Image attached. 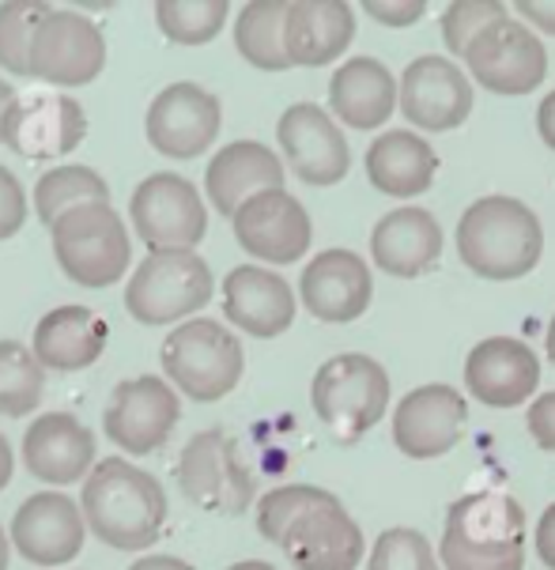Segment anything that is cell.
I'll list each match as a JSON object with an SVG mask.
<instances>
[{
  "label": "cell",
  "instance_id": "1",
  "mask_svg": "<svg viewBox=\"0 0 555 570\" xmlns=\"http://www.w3.org/2000/svg\"><path fill=\"white\" fill-rule=\"evenodd\" d=\"M84 521L114 552H144L167 525V491L152 472L125 458H106L84 480Z\"/></svg>",
  "mask_w": 555,
  "mask_h": 570
},
{
  "label": "cell",
  "instance_id": "2",
  "mask_svg": "<svg viewBox=\"0 0 555 570\" xmlns=\"http://www.w3.org/2000/svg\"><path fill=\"white\" fill-rule=\"evenodd\" d=\"M461 265L484 279H522L544 254V227L537 212L518 197H480L457 219Z\"/></svg>",
  "mask_w": 555,
  "mask_h": 570
},
{
  "label": "cell",
  "instance_id": "3",
  "mask_svg": "<svg viewBox=\"0 0 555 570\" xmlns=\"http://www.w3.org/2000/svg\"><path fill=\"white\" fill-rule=\"evenodd\" d=\"M438 559L446 570H522L525 510L503 491H473L446 510Z\"/></svg>",
  "mask_w": 555,
  "mask_h": 570
},
{
  "label": "cell",
  "instance_id": "4",
  "mask_svg": "<svg viewBox=\"0 0 555 570\" xmlns=\"http://www.w3.org/2000/svg\"><path fill=\"white\" fill-rule=\"evenodd\" d=\"M310 404L340 442L363 439L389 409L386 366L363 352L333 355L318 366L314 385H310Z\"/></svg>",
  "mask_w": 555,
  "mask_h": 570
},
{
  "label": "cell",
  "instance_id": "5",
  "mask_svg": "<svg viewBox=\"0 0 555 570\" xmlns=\"http://www.w3.org/2000/svg\"><path fill=\"white\" fill-rule=\"evenodd\" d=\"M159 360L167 379L185 397L201 404L227 397L242 382V366H246L238 336L220 322H208V317H193V322L174 328L163 341Z\"/></svg>",
  "mask_w": 555,
  "mask_h": 570
},
{
  "label": "cell",
  "instance_id": "6",
  "mask_svg": "<svg viewBox=\"0 0 555 570\" xmlns=\"http://www.w3.org/2000/svg\"><path fill=\"white\" fill-rule=\"evenodd\" d=\"M212 287V268L197 249H167L140 261L125 287V306L140 325H171L208 306Z\"/></svg>",
  "mask_w": 555,
  "mask_h": 570
},
{
  "label": "cell",
  "instance_id": "7",
  "mask_svg": "<svg viewBox=\"0 0 555 570\" xmlns=\"http://www.w3.org/2000/svg\"><path fill=\"white\" fill-rule=\"evenodd\" d=\"M57 265L84 287H110L129 268V230L114 205H80L50 227Z\"/></svg>",
  "mask_w": 555,
  "mask_h": 570
},
{
  "label": "cell",
  "instance_id": "8",
  "mask_svg": "<svg viewBox=\"0 0 555 570\" xmlns=\"http://www.w3.org/2000/svg\"><path fill=\"white\" fill-rule=\"evenodd\" d=\"M178 488L193 507L223 518L246 514L253 495H257V484H253L246 461L238 458V446L220 428L193 434L189 446L182 450Z\"/></svg>",
  "mask_w": 555,
  "mask_h": 570
},
{
  "label": "cell",
  "instance_id": "9",
  "mask_svg": "<svg viewBox=\"0 0 555 570\" xmlns=\"http://www.w3.org/2000/svg\"><path fill=\"white\" fill-rule=\"evenodd\" d=\"M129 216L136 235L152 254H167V249H193L208 230V212L197 186L182 174H152L133 189Z\"/></svg>",
  "mask_w": 555,
  "mask_h": 570
},
{
  "label": "cell",
  "instance_id": "10",
  "mask_svg": "<svg viewBox=\"0 0 555 570\" xmlns=\"http://www.w3.org/2000/svg\"><path fill=\"white\" fill-rule=\"evenodd\" d=\"M473 80L491 95H529L548 76V50L541 35L522 19H503L488 27L465 53Z\"/></svg>",
  "mask_w": 555,
  "mask_h": 570
},
{
  "label": "cell",
  "instance_id": "11",
  "mask_svg": "<svg viewBox=\"0 0 555 570\" xmlns=\"http://www.w3.org/2000/svg\"><path fill=\"white\" fill-rule=\"evenodd\" d=\"M182 415V404L174 390L155 374H140V379H125L114 385L110 404H106L103 428L110 442L133 458L159 450L171 439L174 423Z\"/></svg>",
  "mask_w": 555,
  "mask_h": 570
},
{
  "label": "cell",
  "instance_id": "12",
  "mask_svg": "<svg viewBox=\"0 0 555 570\" xmlns=\"http://www.w3.org/2000/svg\"><path fill=\"white\" fill-rule=\"evenodd\" d=\"M220 99L201 83H171L148 106V144L167 159H197L220 137Z\"/></svg>",
  "mask_w": 555,
  "mask_h": 570
},
{
  "label": "cell",
  "instance_id": "13",
  "mask_svg": "<svg viewBox=\"0 0 555 570\" xmlns=\"http://www.w3.org/2000/svg\"><path fill=\"white\" fill-rule=\"evenodd\" d=\"M103 65H106L103 31L84 12L53 8L42 19L31 50V69L38 80L57 87H80L91 83L103 72Z\"/></svg>",
  "mask_w": 555,
  "mask_h": 570
},
{
  "label": "cell",
  "instance_id": "14",
  "mask_svg": "<svg viewBox=\"0 0 555 570\" xmlns=\"http://www.w3.org/2000/svg\"><path fill=\"white\" fill-rule=\"evenodd\" d=\"M280 151L288 156V167L295 170L299 181L306 186H337L352 167V151L333 121L318 102H295L280 114L276 125Z\"/></svg>",
  "mask_w": 555,
  "mask_h": 570
},
{
  "label": "cell",
  "instance_id": "15",
  "mask_svg": "<svg viewBox=\"0 0 555 570\" xmlns=\"http://www.w3.org/2000/svg\"><path fill=\"white\" fill-rule=\"evenodd\" d=\"M465 420H469V404L454 385H420L397 404L393 446L412 461H435L461 442Z\"/></svg>",
  "mask_w": 555,
  "mask_h": 570
},
{
  "label": "cell",
  "instance_id": "16",
  "mask_svg": "<svg viewBox=\"0 0 555 570\" xmlns=\"http://www.w3.org/2000/svg\"><path fill=\"white\" fill-rule=\"evenodd\" d=\"M401 114L423 132H450L473 114V83L450 57H416L401 76Z\"/></svg>",
  "mask_w": 555,
  "mask_h": 570
},
{
  "label": "cell",
  "instance_id": "17",
  "mask_svg": "<svg viewBox=\"0 0 555 570\" xmlns=\"http://www.w3.org/2000/svg\"><path fill=\"white\" fill-rule=\"evenodd\" d=\"M235 238L246 254L269 261V265H291L310 249L314 224H310L306 208L291 197L288 189H265L250 197L231 219Z\"/></svg>",
  "mask_w": 555,
  "mask_h": 570
},
{
  "label": "cell",
  "instance_id": "18",
  "mask_svg": "<svg viewBox=\"0 0 555 570\" xmlns=\"http://www.w3.org/2000/svg\"><path fill=\"white\" fill-rule=\"evenodd\" d=\"M87 137L84 106L68 95H27L4 118L0 140L27 159H53L76 151Z\"/></svg>",
  "mask_w": 555,
  "mask_h": 570
},
{
  "label": "cell",
  "instance_id": "19",
  "mask_svg": "<svg viewBox=\"0 0 555 570\" xmlns=\"http://www.w3.org/2000/svg\"><path fill=\"white\" fill-rule=\"evenodd\" d=\"M299 295L318 322L344 325L367 314L374 298V276L356 249H321L299 276Z\"/></svg>",
  "mask_w": 555,
  "mask_h": 570
},
{
  "label": "cell",
  "instance_id": "20",
  "mask_svg": "<svg viewBox=\"0 0 555 570\" xmlns=\"http://www.w3.org/2000/svg\"><path fill=\"white\" fill-rule=\"evenodd\" d=\"M84 533L87 521L80 502L68 499L65 491H38L12 518V544L38 567L72 563L84 548Z\"/></svg>",
  "mask_w": 555,
  "mask_h": 570
},
{
  "label": "cell",
  "instance_id": "21",
  "mask_svg": "<svg viewBox=\"0 0 555 570\" xmlns=\"http://www.w3.org/2000/svg\"><path fill=\"white\" fill-rule=\"evenodd\" d=\"M465 385L488 409H518L541 385V360L518 336H488L465 360Z\"/></svg>",
  "mask_w": 555,
  "mask_h": 570
},
{
  "label": "cell",
  "instance_id": "22",
  "mask_svg": "<svg viewBox=\"0 0 555 570\" xmlns=\"http://www.w3.org/2000/svg\"><path fill=\"white\" fill-rule=\"evenodd\" d=\"M280 548L295 570H356L363 563L367 540L359 521L337 499L299 518L280 540Z\"/></svg>",
  "mask_w": 555,
  "mask_h": 570
},
{
  "label": "cell",
  "instance_id": "23",
  "mask_svg": "<svg viewBox=\"0 0 555 570\" xmlns=\"http://www.w3.org/2000/svg\"><path fill=\"white\" fill-rule=\"evenodd\" d=\"M23 465L50 488L80 484L95 465V434L68 412L42 415L23 434Z\"/></svg>",
  "mask_w": 555,
  "mask_h": 570
},
{
  "label": "cell",
  "instance_id": "24",
  "mask_svg": "<svg viewBox=\"0 0 555 570\" xmlns=\"http://www.w3.org/2000/svg\"><path fill=\"white\" fill-rule=\"evenodd\" d=\"M223 314L235 322L242 333L272 341L288 333L295 322V292L284 276L269 273L261 265H238L223 276Z\"/></svg>",
  "mask_w": 555,
  "mask_h": 570
},
{
  "label": "cell",
  "instance_id": "25",
  "mask_svg": "<svg viewBox=\"0 0 555 570\" xmlns=\"http://www.w3.org/2000/svg\"><path fill=\"white\" fill-rule=\"evenodd\" d=\"M370 257L386 276L416 279L442 257V227L427 208H393L370 230Z\"/></svg>",
  "mask_w": 555,
  "mask_h": 570
},
{
  "label": "cell",
  "instance_id": "26",
  "mask_svg": "<svg viewBox=\"0 0 555 570\" xmlns=\"http://www.w3.org/2000/svg\"><path fill=\"white\" fill-rule=\"evenodd\" d=\"M204 189L220 216H238L250 197L265 189H284V163L257 140H235L212 156L204 170Z\"/></svg>",
  "mask_w": 555,
  "mask_h": 570
},
{
  "label": "cell",
  "instance_id": "27",
  "mask_svg": "<svg viewBox=\"0 0 555 570\" xmlns=\"http://www.w3.org/2000/svg\"><path fill=\"white\" fill-rule=\"evenodd\" d=\"M329 106L340 125L378 129L401 106V83L378 57H352L329 80Z\"/></svg>",
  "mask_w": 555,
  "mask_h": 570
},
{
  "label": "cell",
  "instance_id": "28",
  "mask_svg": "<svg viewBox=\"0 0 555 570\" xmlns=\"http://www.w3.org/2000/svg\"><path fill=\"white\" fill-rule=\"evenodd\" d=\"M106 336L110 325L103 322V314H95L91 306H57L35 325V344L31 352L38 363L50 366V371H84L106 352Z\"/></svg>",
  "mask_w": 555,
  "mask_h": 570
},
{
  "label": "cell",
  "instance_id": "29",
  "mask_svg": "<svg viewBox=\"0 0 555 570\" xmlns=\"http://www.w3.org/2000/svg\"><path fill=\"white\" fill-rule=\"evenodd\" d=\"M356 38V12L337 0H299L288 8L284 42L291 65L321 69L333 65Z\"/></svg>",
  "mask_w": 555,
  "mask_h": 570
},
{
  "label": "cell",
  "instance_id": "30",
  "mask_svg": "<svg viewBox=\"0 0 555 570\" xmlns=\"http://www.w3.org/2000/svg\"><path fill=\"white\" fill-rule=\"evenodd\" d=\"M435 174V148L412 129H389L367 148V178L386 197H420L431 189Z\"/></svg>",
  "mask_w": 555,
  "mask_h": 570
},
{
  "label": "cell",
  "instance_id": "31",
  "mask_svg": "<svg viewBox=\"0 0 555 570\" xmlns=\"http://www.w3.org/2000/svg\"><path fill=\"white\" fill-rule=\"evenodd\" d=\"M288 8L291 4H284V0H257V4H246L238 12L235 46L253 69H265V72L291 69L288 42H284Z\"/></svg>",
  "mask_w": 555,
  "mask_h": 570
},
{
  "label": "cell",
  "instance_id": "32",
  "mask_svg": "<svg viewBox=\"0 0 555 570\" xmlns=\"http://www.w3.org/2000/svg\"><path fill=\"white\" fill-rule=\"evenodd\" d=\"M80 205H110V186L103 181L99 170L80 167V163H65L38 178L35 186V212L46 227H53L65 212Z\"/></svg>",
  "mask_w": 555,
  "mask_h": 570
},
{
  "label": "cell",
  "instance_id": "33",
  "mask_svg": "<svg viewBox=\"0 0 555 570\" xmlns=\"http://www.w3.org/2000/svg\"><path fill=\"white\" fill-rule=\"evenodd\" d=\"M46 390V366L23 341H0V415H27Z\"/></svg>",
  "mask_w": 555,
  "mask_h": 570
},
{
  "label": "cell",
  "instance_id": "34",
  "mask_svg": "<svg viewBox=\"0 0 555 570\" xmlns=\"http://www.w3.org/2000/svg\"><path fill=\"white\" fill-rule=\"evenodd\" d=\"M155 23L171 42L204 46L227 23V4L223 0H163L155 4Z\"/></svg>",
  "mask_w": 555,
  "mask_h": 570
},
{
  "label": "cell",
  "instance_id": "35",
  "mask_svg": "<svg viewBox=\"0 0 555 570\" xmlns=\"http://www.w3.org/2000/svg\"><path fill=\"white\" fill-rule=\"evenodd\" d=\"M329 502H337L333 491L314 488V484L272 488L257 502V533L265 537V540H272V544H280L284 533H288L291 525H295L299 518L310 514V510H318V507H329Z\"/></svg>",
  "mask_w": 555,
  "mask_h": 570
},
{
  "label": "cell",
  "instance_id": "36",
  "mask_svg": "<svg viewBox=\"0 0 555 570\" xmlns=\"http://www.w3.org/2000/svg\"><path fill=\"white\" fill-rule=\"evenodd\" d=\"M50 12H53L50 4H23V0L0 4V69H8L12 76H35L31 69L35 35Z\"/></svg>",
  "mask_w": 555,
  "mask_h": 570
},
{
  "label": "cell",
  "instance_id": "37",
  "mask_svg": "<svg viewBox=\"0 0 555 570\" xmlns=\"http://www.w3.org/2000/svg\"><path fill=\"white\" fill-rule=\"evenodd\" d=\"M367 570H442V559L435 556L431 540L420 529H386L378 533V540L370 544Z\"/></svg>",
  "mask_w": 555,
  "mask_h": 570
},
{
  "label": "cell",
  "instance_id": "38",
  "mask_svg": "<svg viewBox=\"0 0 555 570\" xmlns=\"http://www.w3.org/2000/svg\"><path fill=\"white\" fill-rule=\"evenodd\" d=\"M503 19H510V8L495 4V0H461V4H450L442 12L446 50L465 61V53H469V46L476 38L488 31V27L503 23Z\"/></svg>",
  "mask_w": 555,
  "mask_h": 570
},
{
  "label": "cell",
  "instance_id": "39",
  "mask_svg": "<svg viewBox=\"0 0 555 570\" xmlns=\"http://www.w3.org/2000/svg\"><path fill=\"white\" fill-rule=\"evenodd\" d=\"M27 219V193L8 167H0V243L12 238Z\"/></svg>",
  "mask_w": 555,
  "mask_h": 570
},
{
  "label": "cell",
  "instance_id": "40",
  "mask_svg": "<svg viewBox=\"0 0 555 570\" xmlns=\"http://www.w3.org/2000/svg\"><path fill=\"white\" fill-rule=\"evenodd\" d=\"M423 12H427L423 0H370L367 4V16L386 27H412L420 23Z\"/></svg>",
  "mask_w": 555,
  "mask_h": 570
},
{
  "label": "cell",
  "instance_id": "41",
  "mask_svg": "<svg viewBox=\"0 0 555 570\" xmlns=\"http://www.w3.org/2000/svg\"><path fill=\"white\" fill-rule=\"evenodd\" d=\"M525 428H529L533 442H537L541 450L555 453V393H544L529 404V412H525Z\"/></svg>",
  "mask_w": 555,
  "mask_h": 570
},
{
  "label": "cell",
  "instance_id": "42",
  "mask_svg": "<svg viewBox=\"0 0 555 570\" xmlns=\"http://www.w3.org/2000/svg\"><path fill=\"white\" fill-rule=\"evenodd\" d=\"M518 19L541 35H555V4H548V0H525V4H518Z\"/></svg>",
  "mask_w": 555,
  "mask_h": 570
},
{
  "label": "cell",
  "instance_id": "43",
  "mask_svg": "<svg viewBox=\"0 0 555 570\" xmlns=\"http://www.w3.org/2000/svg\"><path fill=\"white\" fill-rule=\"evenodd\" d=\"M537 556L544 567L555 570V502L541 514V525H537Z\"/></svg>",
  "mask_w": 555,
  "mask_h": 570
},
{
  "label": "cell",
  "instance_id": "44",
  "mask_svg": "<svg viewBox=\"0 0 555 570\" xmlns=\"http://www.w3.org/2000/svg\"><path fill=\"white\" fill-rule=\"evenodd\" d=\"M537 129H541V140L555 151V91L544 95L537 106Z\"/></svg>",
  "mask_w": 555,
  "mask_h": 570
},
{
  "label": "cell",
  "instance_id": "45",
  "mask_svg": "<svg viewBox=\"0 0 555 570\" xmlns=\"http://www.w3.org/2000/svg\"><path fill=\"white\" fill-rule=\"evenodd\" d=\"M129 570H193V567L178 556H144V559H136Z\"/></svg>",
  "mask_w": 555,
  "mask_h": 570
},
{
  "label": "cell",
  "instance_id": "46",
  "mask_svg": "<svg viewBox=\"0 0 555 570\" xmlns=\"http://www.w3.org/2000/svg\"><path fill=\"white\" fill-rule=\"evenodd\" d=\"M12 469H16L12 446H8V439L0 434V491H4V488H8V480H12Z\"/></svg>",
  "mask_w": 555,
  "mask_h": 570
},
{
  "label": "cell",
  "instance_id": "47",
  "mask_svg": "<svg viewBox=\"0 0 555 570\" xmlns=\"http://www.w3.org/2000/svg\"><path fill=\"white\" fill-rule=\"evenodd\" d=\"M16 99H19V95L4 80H0V132H4V118H8V110L16 106Z\"/></svg>",
  "mask_w": 555,
  "mask_h": 570
},
{
  "label": "cell",
  "instance_id": "48",
  "mask_svg": "<svg viewBox=\"0 0 555 570\" xmlns=\"http://www.w3.org/2000/svg\"><path fill=\"white\" fill-rule=\"evenodd\" d=\"M227 570H276V567L261 563V559H246V563H235V567H227Z\"/></svg>",
  "mask_w": 555,
  "mask_h": 570
},
{
  "label": "cell",
  "instance_id": "49",
  "mask_svg": "<svg viewBox=\"0 0 555 570\" xmlns=\"http://www.w3.org/2000/svg\"><path fill=\"white\" fill-rule=\"evenodd\" d=\"M544 344H548V360L555 366V314H552V325H548V336H544Z\"/></svg>",
  "mask_w": 555,
  "mask_h": 570
},
{
  "label": "cell",
  "instance_id": "50",
  "mask_svg": "<svg viewBox=\"0 0 555 570\" xmlns=\"http://www.w3.org/2000/svg\"><path fill=\"white\" fill-rule=\"evenodd\" d=\"M0 570H8V537H4V529H0Z\"/></svg>",
  "mask_w": 555,
  "mask_h": 570
}]
</instances>
